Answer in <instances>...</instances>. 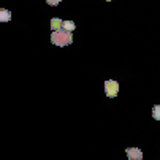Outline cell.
Here are the masks:
<instances>
[{
    "label": "cell",
    "mask_w": 160,
    "mask_h": 160,
    "mask_svg": "<svg viewBox=\"0 0 160 160\" xmlns=\"http://www.w3.org/2000/svg\"><path fill=\"white\" fill-rule=\"evenodd\" d=\"M51 41L56 46H68V44H72V41H73V35H72V32H67V30L60 29L57 32H52Z\"/></svg>",
    "instance_id": "obj_1"
},
{
    "label": "cell",
    "mask_w": 160,
    "mask_h": 160,
    "mask_svg": "<svg viewBox=\"0 0 160 160\" xmlns=\"http://www.w3.org/2000/svg\"><path fill=\"white\" fill-rule=\"evenodd\" d=\"M118 92H119V84L116 81H106L105 82V94H106V97L112 98V97L118 95Z\"/></svg>",
    "instance_id": "obj_2"
},
{
    "label": "cell",
    "mask_w": 160,
    "mask_h": 160,
    "mask_svg": "<svg viewBox=\"0 0 160 160\" xmlns=\"http://www.w3.org/2000/svg\"><path fill=\"white\" fill-rule=\"evenodd\" d=\"M127 157L130 160H141L143 158V152L138 148H128L127 149Z\"/></svg>",
    "instance_id": "obj_3"
},
{
    "label": "cell",
    "mask_w": 160,
    "mask_h": 160,
    "mask_svg": "<svg viewBox=\"0 0 160 160\" xmlns=\"http://www.w3.org/2000/svg\"><path fill=\"white\" fill-rule=\"evenodd\" d=\"M62 26H63V21H62V19H59V18H52V19H51V29H52V32L60 30Z\"/></svg>",
    "instance_id": "obj_4"
},
{
    "label": "cell",
    "mask_w": 160,
    "mask_h": 160,
    "mask_svg": "<svg viewBox=\"0 0 160 160\" xmlns=\"http://www.w3.org/2000/svg\"><path fill=\"white\" fill-rule=\"evenodd\" d=\"M11 19V13L5 8H0V22H8Z\"/></svg>",
    "instance_id": "obj_5"
},
{
    "label": "cell",
    "mask_w": 160,
    "mask_h": 160,
    "mask_svg": "<svg viewBox=\"0 0 160 160\" xmlns=\"http://www.w3.org/2000/svg\"><path fill=\"white\" fill-rule=\"evenodd\" d=\"M75 22H72V21H63V26H62V29L63 30H67V32H73L75 30Z\"/></svg>",
    "instance_id": "obj_6"
},
{
    "label": "cell",
    "mask_w": 160,
    "mask_h": 160,
    "mask_svg": "<svg viewBox=\"0 0 160 160\" xmlns=\"http://www.w3.org/2000/svg\"><path fill=\"white\" fill-rule=\"evenodd\" d=\"M152 118H154L155 121H160V105H155V106L152 108Z\"/></svg>",
    "instance_id": "obj_7"
},
{
    "label": "cell",
    "mask_w": 160,
    "mask_h": 160,
    "mask_svg": "<svg viewBox=\"0 0 160 160\" xmlns=\"http://www.w3.org/2000/svg\"><path fill=\"white\" fill-rule=\"evenodd\" d=\"M46 3H48V5H51V7H56V5H59V3H60V0H46Z\"/></svg>",
    "instance_id": "obj_8"
},
{
    "label": "cell",
    "mask_w": 160,
    "mask_h": 160,
    "mask_svg": "<svg viewBox=\"0 0 160 160\" xmlns=\"http://www.w3.org/2000/svg\"><path fill=\"white\" fill-rule=\"evenodd\" d=\"M108 2H109V0H108Z\"/></svg>",
    "instance_id": "obj_9"
}]
</instances>
